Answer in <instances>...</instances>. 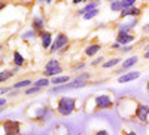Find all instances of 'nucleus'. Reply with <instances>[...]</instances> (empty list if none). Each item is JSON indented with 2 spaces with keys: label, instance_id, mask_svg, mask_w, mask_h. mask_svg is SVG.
I'll return each instance as SVG.
<instances>
[{
  "label": "nucleus",
  "instance_id": "1",
  "mask_svg": "<svg viewBox=\"0 0 149 135\" xmlns=\"http://www.w3.org/2000/svg\"><path fill=\"white\" fill-rule=\"evenodd\" d=\"M116 107V103L110 94H94L86 98L84 104V112L86 114H94L103 110H112Z\"/></svg>",
  "mask_w": 149,
  "mask_h": 135
},
{
  "label": "nucleus",
  "instance_id": "13",
  "mask_svg": "<svg viewBox=\"0 0 149 135\" xmlns=\"http://www.w3.org/2000/svg\"><path fill=\"white\" fill-rule=\"evenodd\" d=\"M70 82V76L67 74H61V76H57V77H52L51 83L54 85V86H61V85H66Z\"/></svg>",
  "mask_w": 149,
  "mask_h": 135
},
{
  "label": "nucleus",
  "instance_id": "30",
  "mask_svg": "<svg viewBox=\"0 0 149 135\" xmlns=\"http://www.w3.org/2000/svg\"><path fill=\"white\" fill-rule=\"evenodd\" d=\"M0 105H2V108H5V105H6V100H5V98L0 100Z\"/></svg>",
  "mask_w": 149,
  "mask_h": 135
},
{
  "label": "nucleus",
  "instance_id": "26",
  "mask_svg": "<svg viewBox=\"0 0 149 135\" xmlns=\"http://www.w3.org/2000/svg\"><path fill=\"white\" fill-rule=\"evenodd\" d=\"M121 135H137V132H134L133 129H127V128H122V129H121Z\"/></svg>",
  "mask_w": 149,
  "mask_h": 135
},
{
  "label": "nucleus",
  "instance_id": "10",
  "mask_svg": "<svg viewBox=\"0 0 149 135\" xmlns=\"http://www.w3.org/2000/svg\"><path fill=\"white\" fill-rule=\"evenodd\" d=\"M137 61H139V56H130V58H127L125 61H122V64H121V70L119 71H125V70H128V68H131L134 64H137Z\"/></svg>",
  "mask_w": 149,
  "mask_h": 135
},
{
  "label": "nucleus",
  "instance_id": "36",
  "mask_svg": "<svg viewBox=\"0 0 149 135\" xmlns=\"http://www.w3.org/2000/svg\"><path fill=\"white\" fill-rule=\"evenodd\" d=\"M143 31L148 33V31H149V25H145V27H143Z\"/></svg>",
  "mask_w": 149,
  "mask_h": 135
},
{
  "label": "nucleus",
  "instance_id": "38",
  "mask_svg": "<svg viewBox=\"0 0 149 135\" xmlns=\"http://www.w3.org/2000/svg\"><path fill=\"white\" fill-rule=\"evenodd\" d=\"M40 2H46V3H49V2H51V0H40Z\"/></svg>",
  "mask_w": 149,
  "mask_h": 135
},
{
  "label": "nucleus",
  "instance_id": "27",
  "mask_svg": "<svg viewBox=\"0 0 149 135\" xmlns=\"http://www.w3.org/2000/svg\"><path fill=\"white\" fill-rule=\"evenodd\" d=\"M93 135H110V134H109L106 129H98V131H95Z\"/></svg>",
  "mask_w": 149,
  "mask_h": 135
},
{
  "label": "nucleus",
  "instance_id": "39",
  "mask_svg": "<svg viewBox=\"0 0 149 135\" xmlns=\"http://www.w3.org/2000/svg\"><path fill=\"white\" fill-rule=\"evenodd\" d=\"M107 2H110V3H113V2H116V0H107Z\"/></svg>",
  "mask_w": 149,
  "mask_h": 135
},
{
  "label": "nucleus",
  "instance_id": "33",
  "mask_svg": "<svg viewBox=\"0 0 149 135\" xmlns=\"http://www.w3.org/2000/svg\"><path fill=\"white\" fill-rule=\"evenodd\" d=\"M112 48H113V49H119V43H113V45H112Z\"/></svg>",
  "mask_w": 149,
  "mask_h": 135
},
{
  "label": "nucleus",
  "instance_id": "32",
  "mask_svg": "<svg viewBox=\"0 0 149 135\" xmlns=\"http://www.w3.org/2000/svg\"><path fill=\"white\" fill-rule=\"evenodd\" d=\"M0 92H2V95H5V94L9 92V88H2V91H0Z\"/></svg>",
  "mask_w": 149,
  "mask_h": 135
},
{
  "label": "nucleus",
  "instance_id": "15",
  "mask_svg": "<svg viewBox=\"0 0 149 135\" xmlns=\"http://www.w3.org/2000/svg\"><path fill=\"white\" fill-rule=\"evenodd\" d=\"M51 80H49L48 77H40V79H37L36 82H33V86H37V88H40V89H45L48 86H51Z\"/></svg>",
  "mask_w": 149,
  "mask_h": 135
},
{
  "label": "nucleus",
  "instance_id": "12",
  "mask_svg": "<svg viewBox=\"0 0 149 135\" xmlns=\"http://www.w3.org/2000/svg\"><path fill=\"white\" fill-rule=\"evenodd\" d=\"M102 49V45H98V43H90L88 46L85 48V55L86 56H94L98 51Z\"/></svg>",
  "mask_w": 149,
  "mask_h": 135
},
{
  "label": "nucleus",
  "instance_id": "11",
  "mask_svg": "<svg viewBox=\"0 0 149 135\" xmlns=\"http://www.w3.org/2000/svg\"><path fill=\"white\" fill-rule=\"evenodd\" d=\"M33 30L36 31V33H42L43 31V27H45V19L42 18V17H36V18H33Z\"/></svg>",
  "mask_w": 149,
  "mask_h": 135
},
{
  "label": "nucleus",
  "instance_id": "18",
  "mask_svg": "<svg viewBox=\"0 0 149 135\" xmlns=\"http://www.w3.org/2000/svg\"><path fill=\"white\" fill-rule=\"evenodd\" d=\"M121 63V58H112V59H109V61H104V63L102 64V67L106 70V68H110V67H115V65H118Z\"/></svg>",
  "mask_w": 149,
  "mask_h": 135
},
{
  "label": "nucleus",
  "instance_id": "40",
  "mask_svg": "<svg viewBox=\"0 0 149 135\" xmlns=\"http://www.w3.org/2000/svg\"><path fill=\"white\" fill-rule=\"evenodd\" d=\"M86 2H88V3H90V2H93V0H86Z\"/></svg>",
  "mask_w": 149,
  "mask_h": 135
},
{
  "label": "nucleus",
  "instance_id": "31",
  "mask_svg": "<svg viewBox=\"0 0 149 135\" xmlns=\"http://www.w3.org/2000/svg\"><path fill=\"white\" fill-rule=\"evenodd\" d=\"M84 67H85V64H79V65H76V67H74V70L78 71V70H82Z\"/></svg>",
  "mask_w": 149,
  "mask_h": 135
},
{
  "label": "nucleus",
  "instance_id": "25",
  "mask_svg": "<svg viewBox=\"0 0 149 135\" xmlns=\"http://www.w3.org/2000/svg\"><path fill=\"white\" fill-rule=\"evenodd\" d=\"M34 36H36V31L31 28V30H29V31H26L22 34V39H33Z\"/></svg>",
  "mask_w": 149,
  "mask_h": 135
},
{
  "label": "nucleus",
  "instance_id": "20",
  "mask_svg": "<svg viewBox=\"0 0 149 135\" xmlns=\"http://www.w3.org/2000/svg\"><path fill=\"white\" fill-rule=\"evenodd\" d=\"M24 63H26V61H24V56L18 51H15L14 52V64H15V67H22Z\"/></svg>",
  "mask_w": 149,
  "mask_h": 135
},
{
  "label": "nucleus",
  "instance_id": "2",
  "mask_svg": "<svg viewBox=\"0 0 149 135\" xmlns=\"http://www.w3.org/2000/svg\"><path fill=\"white\" fill-rule=\"evenodd\" d=\"M78 110V98L76 96H58L57 101H55V112L58 116L61 117H66L70 116L72 113H74Z\"/></svg>",
  "mask_w": 149,
  "mask_h": 135
},
{
  "label": "nucleus",
  "instance_id": "28",
  "mask_svg": "<svg viewBox=\"0 0 149 135\" xmlns=\"http://www.w3.org/2000/svg\"><path fill=\"white\" fill-rule=\"evenodd\" d=\"M103 59H104L103 56H97V58L93 61V63H91V65H95V64H100V63H103Z\"/></svg>",
  "mask_w": 149,
  "mask_h": 135
},
{
  "label": "nucleus",
  "instance_id": "7",
  "mask_svg": "<svg viewBox=\"0 0 149 135\" xmlns=\"http://www.w3.org/2000/svg\"><path fill=\"white\" fill-rule=\"evenodd\" d=\"M133 40H134V36H133L130 31H125V30H119V31H118V36H116V43L127 46V45H128V43H131Z\"/></svg>",
  "mask_w": 149,
  "mask_h": 135
},
{
  "label": "nucleus",
  "instance_id": "6",
  "mask_svg": "<svg viewBox=\"0 0 149 135\" xmlns=\"http://www.w3.org/2000/svg\"><path fill=\"white\" fill-rule=\"evenodd\" d=\"M34 108H36V114L31 116V120L37 122V123H45V120L48 117V113H49V107L39 105V107H34Z\"/></svg>",
  "mask_w": 149,
  "mask_h": 135
},
{
  "label": "nucleus",
  "instance_id": "16",
  "mask_svg": "<svg viewBox=\"0 0 149 135\" xmlns=\"http://www.w3.org/2000/svg\"><path fill=\"white\" fill-rule=\"evenodd\" d=\"M33 85V82L30 80V79H24V80H19V82H17V83H14V89H22V88H30Z\"/></svg>",
  "mask_w": 149,
  "mask_h": 135
},
{
  "label": "nucleus",
  "instance_id": "17",
  "mask_svg": "<svg viewBox=\"0 0 149 135\" xmlns=\"http://www.w3.org/2000/svg\"><path fill=\"white\" fill-rule=\"evenodd\" d=\"M97 5H98L97 2H90V3H86V5H85V6H84V8L79 10V14L84 17L85 14H88V12H91V10L97 9Z\"/></svg>",
  "mask_w": 149,
  "mask_h": 135
},
{
  "label": "nucleus",
  "instance_id": "35",
  "mask_svg": "<svg viewBox=\"0 0 149 135\" xmlns=\"http://www.w3.org/2000/svg\"><path fill=\"white\" fill-rule=\"evenodd\" d=\"M84 0H73V5H78V3H82Z\"/></svg>",
  "mask_w": 149,
  "mask_h": 135
},
{
  "label": "nucleus",
  "instance_id": "14",
  "mask_svg": "<svg viewBox=\"0 0 149 135\" xmlns=\"http://www.w3.org/2000/svg\"><path fill=\"white\" fill-rule=\"evenodd\" d=\"M140 15V9L139 8H128V9H124L121 12V18H125V17H136L137 18Z\"/></svg>",
  "mask_w": 149,
  "mask_h": 135
},
{
  "label": "nucleus",
  "instance_id": "4",
  "mask_svg": "<svg viewBox=\"0 0 149 135\" xmlns=\"http://www.w3.org/2000/svg\"><path fill=\"white\" fill-rule=\"evenodd\" d=\"M61 71H63V68L60 65V61L55 58L49 59L43 67V77H57V76H60Z\"/></svg>",
  "mask_w": 149,
  "mask_h": 135
},
{
  "label": "nucleus",
  "instance_id": "37",
  "mask_svg": "<svg viewBox=\"0 0 149 135\" xmlns=\"http://www.w3.org/2000/svg\"><path fill=\"white\" fill-rule=\"evenodd\" d=\"M146 91H148V92H149V80H148V82H146Z\"/></svg>",
  "mask_w": 149,
  "mask_h": 135
},
{
  "label": "nucleus",
  "instance_id": "29",
  "mask_svg": "<svg viewBox=\"0 0 149 135\" xmlns=\"http://www.w3.org/2000/svg\"><path fill=\"white\" fill-rule=\"evenodd\" d=\"M131 49H133V46H130V45H127L125 48H122V52H130V51H131Z\"/></svg>",
  "mask_w": 149,
  "mask_h": 135
},
{
  "label": "nucleus",
  "instance_id": "8",
  "mask_svg": "<svg viewBox=\"0 0 149 135\" xmlns=\"http://www.w3.org/2000/svg\"><path fill=\"white\" fill-rule=\"evenodd\" d=\"M140 76H142L140 71H127V73H124L122 76L118 77V83H128V82H133L136 79H139Z\"/></svg>",
  "mask_w": 149,
  "mask_h": 135
},
{
  "label": "nucleus",
  "instance_id": "34",
  "mask_svg": "<svg viewBox=\"0 0 149 135\" xmlns=\"http://www.w3.org/2000/svg\"><path fill=\"white\" fill-rule=\"evenodd\" d=\"M143 56H145V58H146V59H149V49H148V51H146V52H145V55H143Z\"/></svg>",
  "mask_w": 149,
  "mask_h": 135
},
{
  "label": "nucleus",
  "instance_id": "9",
  "mask_svg": "<svg viewBox=\"0 0 149 135\" xmlns=\"http://www.w3.org/2000/svg\"><path fill=\"white\" fill-rule=\"evenodd\" d=\"M39 37H40V42H42V48L43 49H48L49 51V48L52 46V34L49 33V31H42V33H39Z\"/></svg>",
  "mask_w": 149,
  "mask_h": 135
},
{
  "label": "nucleus",
  "instance_id": "5",
  "mask_svg": "<svg viewBox=\"0 0 149 135\" xmlns=\"http://www.w3.org/2000/svg\"><path fill=\"white\" fill-rule=\"evenodd\" d=\"M69 43V37L64 34V33H58L55 36V39L52 42V46L49 48V54H54V52H58L61 48H64L66 45Z\"/></svg>",
  "mask_w": 149,
  "mask_h": 135
},
{
  "label": "nucleus",
  "instance_id": "24",
  "mask_svg": "<svg viewBox=\"0 0 149 135\" xmlns=\"http://www.w3.org/2000/svg\"><path fill=\"white\" fill-rule=\"evenodd\" d=\"M98 15V9H94V10H91V12H88V14H85L84 15V18L85 19H93L94 17H97Z\"/></svg>",
  "mask_w": 149,
  "mask_h": 135
},
{
  "label": "nucleus",
  "instance_id": "23",
  "mask_svg": "<svg viewBox=\"0 0 149 135\" xmlns=\"http://www.w3.org/2000/svg\"><path fill=\"white\" fill-rule=\"evenodd\" d=\"M121 2H122L124 9H128V8H133V6H134V3L137 2V0H121Z\"/></svg>",
  "mask_w": 149,
  "mask_h": 135
},
{
  "label": "nucleus",
  "instance_id": "19",
  "mask_svg": "<svg viewBox=\"0 0 149 135\" xmlns=\"http://www.w3.org/2000/svg\"><path fill=\"white\" fill-rule=\"evenodd\" d=\"M14 74H15L14 70H2V71H0V82L5 83L9 77H12Z\"/></svg>",
  "mask_w": 149,
  "mask_h": 135
},
{
  "label": "nucleus",
  "instance_id": "21",
  "mask_svg": "<svg viewBox=\"0 0 149 135\" xmlns=\"http://www.w3.org/2000/svg\"><path fill=\"white\" fill-rule=\"evenodd\" d=\"M110 10H113V12H122L124 10V6H122L121 0H116V2L110 3Z\"/></svg>",
  "mask_w": 149,
  "mask_h": 135
},
{
  "label": "nucleus",
  "instance_id": "22",
  "mask_svg": "<svg viewBox=\"0 0 149 135\" xmlns=\"http://www.w3.org/2000/svg\"><path fill=\"white\" fill-rule=\"evenodd\" d=\"M39 92H42V89L37 88V86H30V88L26 89V95H34V94H39Z\"/></svg>",
  "mask_w": 149,
  "mask_h": 135
},
{
  "label": "nucleus",
  "instance_id": "3",
  "mask_svg": "<svg viewBox=\"0 0 149 135\" xmlns=\"http://www.w3.org/2000/svg\"><path fill=\"white\" fill-rule=\"evenodd\" d=\"M21 122L14 119H3L2 120V131L3 135H21Z\"/></svg>",
  "mask_w": 149,
  "mask_h": 135
},
{
  "label": "nucleus",
  "instance_id": "41",
  "mask_svg": "<svg viewBox=\"0 0 149 135\" xmlns=\"http://www.w3.org/2000/svg\"><path fill=\"white\" fill-rule=\"evenodd\" d=\"M146 135H149V131H146Z\"/></svg>",
  "mask_w": 149,
  "mask_h": 135
}]
</instances>
